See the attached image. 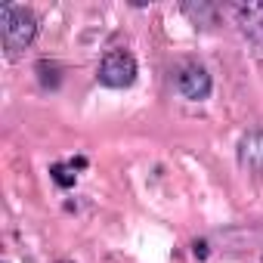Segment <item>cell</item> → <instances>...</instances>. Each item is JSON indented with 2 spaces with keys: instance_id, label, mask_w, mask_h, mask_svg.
Wrapping results in <instances>:
<instances>
[{
  "instance_id": "1",
  "label": "cell",
  "mask_w": 263,
  "mask_h": 263,
  "mask_svg": "<svg viewBox=\"0 0 263 263\" xmlns=\"http://www.w3.org/2000/svg\"><path fill=\"white\" fill-rule=\"evenodd\" d=\"M0 34L10 56H19L37 34V16L22 4H4L0 7Z\"/></svg>"
},
{
  "instance_id": "5",
  "label": "cell",
  "mask_w": 263,
  "mask_h": 263,
  "mask_svg": "<svg viewBox=\"0 0 263 263\" xmlns=\"http://www.w3.org/2000/svg\"><path fill=\"white\" fill-rule=\"evenodd\" d=\"M238 164L245 171L263 174V127H257V130H251V134L241 137V143H238Z\"/></svg>"
},
{
  "instance_id": "6",
  "label": "cell",
  "mask_w": 263,
  "mask_h": 263,
  "mask_svg": "<svg viewBox=\"0 0 263 263\" xmlns=\"http://www.w3.org/2000/svg\"><path fill=\"white\" fill-rule=\"evenodd\" d=\"M183 10H186V16H189L195 25H211V22H214V7H208V4H198V7H195V4H186Z\"/></svg>"
},
{
  "instance_id": "2",
  "label": "cell",
  "mask_w": 263,
  "mask_h": 263,
  "mask_svg": "<svg viewBox=\"0 0 263 263\" xmlns=\"http://www.w3.org/2000/svg\"><path fill=\"white\" fill-rule=\"evenodd\" d=\"M96 78H99V84H105L111 90H124L137 81V59L127 50H111V53L102 56Z\"/></svg>"
},
{
  "instance_id": "8",
  "label": "cell",
  "mask_w": 263,
  "mask_h": 263,
  "mask_svg": "<svg viewBox=\"0 0 263 263\" xmlns=\"http://www.w3.org/2000/svg\"><path fill=\"white\" fill-rule=\"evenodd\" d=\"M192 251H195V257H198V260H204V257H208V241H195V245H192Z\"/></svg>"
},
{
  "instance_id": "9",
  "label": "cell",
  "mask_w": 263,
  "mask_h": 263,
  "mask_svg": "<svg viewBox=\"0 0 263 263\" xmlns=\"http://www.w3.org/2000/svg\"><path fill=\"white\" fill-rule=\"evenodd\" d=\"M62 263H71V260H62Z\"/></svg>"
},
{
  "instance_id": "3",
  "label": "cell",
  "mask_w": 263,
  "mask_h": 263,
  "mask_svg": "<svg viewBox=\"0 0 263 263\" xmlns=\"http://www.w3.org/2000/svg\"><path fill=\"white\" fill-rule=\"evenodd\" d=\"M235 22L248 44L263 56V4H238L235 7Z\"/></svg>"
},
{
  "instance_id": "4",
  "label": "cell",
  "mask_w": 263,
  "mask_h": 263,
  "mask_svg": "<svg viewBox=\"0 0 263 263\" xmlns=\"http://www.w3.org/2000/svg\"><path fill=\"white\" fill-rule=\"evenodd\" d=\"M211 74L201 68V65H183L180 68V74H177V90L186 96V99H192V102H201V99H208L211 96Z\"/></svg>"
},
{
  "instance_id": "7",
  "label": "cell",
  "mask_w": 263,
  "mask_h": 263,
  "mask_svg": "<svg viewBox=\"0 0 263 263\" xmlns=\"http://www.w3.org/2000/svg\"><path fill=\"white\" fill-rule=\"evenodd\" d=\"M50 174H53V180H56L62 189H71V186H74V167H71V164H53Z\"/></svg>"
}]
</instances>
